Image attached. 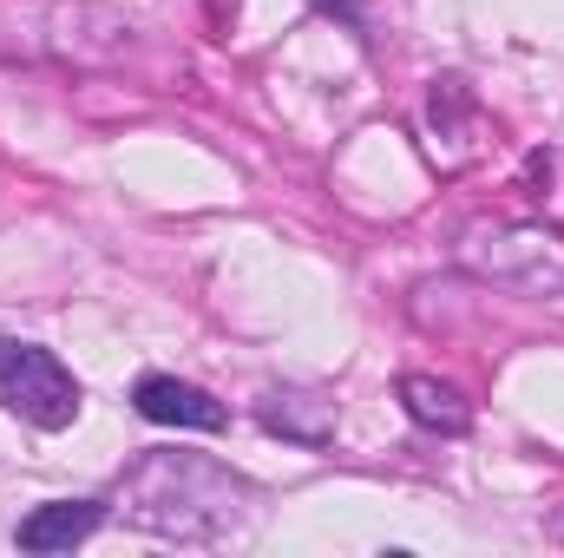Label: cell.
<instances>
[{"label":"cell","instance_id":"1","mask_svg":"<svg viewBox=\"0 0 564 558\" xmlns=\"http://www.w3.org/2000/svg\"><path fill=\"white\" fill-rule=\"evenodd\" d=\"M126 519L158 539H224L250 513V486L197 453H144L126 480Z\"/></svg>","mask_w":564,"mask_h":558},{"label":"cell","instance_id":"2","mask_svg":"<svg viewBox=\"0 0 564 558\" xmlns=\"http://www.w3.org/2000/svg\"><path fill=\"white\" fill-rule=\"evenodd\" d=\"M459 257H466L486 282H499V289H519V296H564V244L552 230L492 224V230H473Z\"/></svg>","mask_w":564,"mask_h":558},{"label":"cell","instance_id":"3","mask_svg":"<svg viewBox=\"0 0 564 558\" xmlns=\"http://www.w3.org/2000/svg\"><path fill=\"white\" fill-rule=\"evenodd\" d=\"M0 408L53 433V427H73V415H79V382L66 375V362L53 348L0 335Z\"/></svg>","mask_w":564,"mask_h":558},{"label":"cell","instance_id":"4","mask_svg":"<svg viewBox=\"0 0 564 558\" xmlns=\"http://www.w3.org/2000/svg\"><path fill=\"white\" fill-rule=\"evenodd\" d=\"M132 408L144 420H158V427H197V433H217L230 420L217 395H204V388H191L177 375H144L139 388H132Z\"/></svg>","mask_w":564,"mask_h":558},{"label":"cell","instance_id":"5","mask_svg":"<svg viewBox=\"0 0 564 558\" xmlns=\"http://www.w3.org/2000/svg\"><path fill=\"white\" fill-rule=\"evenodd\" d=\"M99 519H106L99 500H53V506H33L13 539L20 552H73L86 533H99Z\"/></svg>","mask_w":564,"mask_h":558},{"label":"cell","instance_id":"6","mask_svg":"<svg viewBox=\"0 0 564 558\" xmlns=\"http://www.w3.org/2000/svg\"><path fill=\"white\" fill-rule=\"evenodd\" d=\"M257 420L282 433V440H302V447H322L335 433V401L328 395H308V388H270Z\"/></svg>","mask_w":564,"mask_h":558},{"label":"cell","instance_id":"7","mask_svg":"<svg viewBox=\"0 0 564 558\" xmlns=\"http://www.w3.org/2000/svg\"><path fill=\"white\" fill-rule=\"evenodd\" d=\"M401 401H408V415L433 427V433H466L473 427V408L459 401V388H446V382H433V375H408L401 382Z\"/></svg>","mask_w":564,"mask_h":558}]
</instances>
